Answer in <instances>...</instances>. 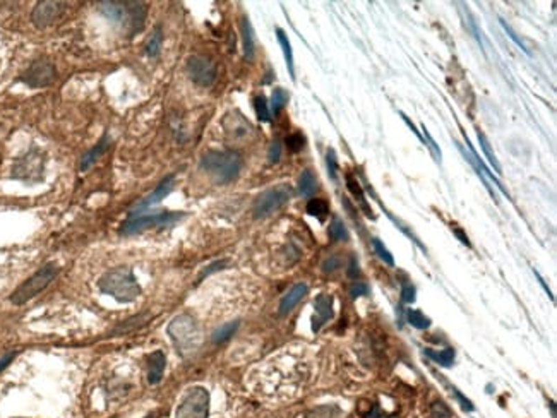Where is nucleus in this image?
Returning <instances> with one entry per match:
<instances>
[{"instance_id": "obj_1", "label": "nucleus", "mask_w": 557, "mask_h": 418, "mask_svg": "<svg viewBox=\"0 0 557 418\" xmlns=\"http://www.w3.org/2000/svg\"><path fill=\"white\" fill-rule=\"evenodd\" d=\"M98 287L103 293H106L120 303L134 302L141 295V287H139L134 273L131 267L126 266L115 267V269L103 274L98 281Z\"/></svg>"}, {"instance_id": "obj_2", "label": "nucleus", "mask_w": 557, "mask_h": 418, "mask_svg": "<svg viewBox=\"0 0 557 418\" xmlns=\"http://www.w3.org/2000/svg\"><path fill=\"white\" fill-rule=\"evenodd\" d=\"M201 168L218 184H228L240 173L242 158L235 151H209L201 158Z\"/></svg>"}, {"instance_id": "obj_3", "label": "nucleus", "mask_w": 557, "mask_h": 418, "mask_svg": "<svg viewBox=\"0 0 557 418\" xmlns=\"http://www.w3.org/2000/svg\"><path fill=\"white\" fill-rule=\"evenodd\" d=\"M169 336L177 346L178 353L182 357H189L196 353V350L201 345V331L194 317L187 314H180L169 324Z\"/></svg>"}, {"instance_id": "obj_4", "label": "nucleus", "mask_w": 557, "mask_h": 418, "mask_svg": "<svg viewBox=\"0 0 557 418\" xmlns=\"http://www.w3.org/2000/svg\"><path fill=\"white\" fill-rule=\"evenodd\" d=\"M100 7H102V12L105 14L108 19H112L113 23H120L124 24V26H127L129 31L132 33V37H134L135 31H139L142 28V21H144L146 17V9L142 3L103 2L100 3Z\"/></svg>"}, {"instance_id": "obj_5", "label": "nucleus", "mask_w": 557, "mask_h": 418, "mask_svg": "<svg viewBox=\"0 0 557 418\" xmlns=\"http://www.w3.org/2000/svg\"><path fill=\"white\" fill-rule=\"evenodd\" d=\"M57 273H59L57 264L53 263L45 264V266L40 267V269L33 274V276L28 278L23 285H19V287L12 292L10 302H12L14 305H23V303L30 302L31 298H35L38 293H41L53 280H55Z\"/></svg>"}, {"instance_id": "obj_6", "label": "nucleus", "mask_w": 557, "mask_h": 418, "mask_svg": "<svg viewBox=\"0 0 557 418\" xmlns=\"http://www.w3.org/2000/svg\"><path fill=\"white\" fill-rule=\"evenodd\" d=\"M209 417V392L206 388L194 386L189 389L178 405L175 418H208Z\"/></svg>"}, {"instance_id": "obj_7", "label": "nucleus", "mask_w": 557, "mask_h": 418, "mask_svg": "<svg viewBox=\"0 0 557 418\" xmlns=\"http://www.w3.org/2000/svg\"><path fill=\"white\" fill-rule=\"evenodd\" d=\"M184 216H185L184 213H169V211H165V213L144 214V216H134L132 220H129L127 223H124V227L120 228V234L138 235L146 230H151V228L170 227V225L180 221Z\"/></svg>"}, {"instance_id": "obj_8", "label": "nucleus", "mask_w": 557, "mask_h": 418, "mask_svg": "<svg viewBox=\"0 0 557 418\" xmlns=\"http://www.w3.org/2000/svg\"><path fill=\"white\" fill-rule=\"evenodd\" d=\"M45 155L38 148H31L26 155L16 160L12 167V177L17 180H23L31 184V182H40L45 173Z\"/></svg>"}, {"instance_id": "obj_9", "label": "nucleus", "mask_w": 557, "mask_h": 418, "mask_svg": "<svg viewBox=\"0 0 557 418\" xmlns=\"http://www.w3.org/2000/svg\"><path fill=\"white\" fill-rule=\"evenodd\" d=\"M292 194H294V191L287 184L276 185V187L264 191L254 202V209H252L254 211V218H266L273 214L274 211L283 208L292 199Z\"/></svg>"}, {"instance_id": "obj_10", "label": "nucleus", "mask_w": 557, "mask_h": 418, "mask_svg": "<svg viewBox=\"0 0 557 418\" xmlns=\"http://www.w3.org/2000/svg\"><path fill=\"white\" fill-rule=\"evenodd\" d=\"M57 77V70L55 66H53L50 60L40 59L35 60L30 67L23 73L21 76V81L24 84L30 86V88H45V86H50L55 81Z\"/></svg>"}, {"instance_id": "obj_11", "label": "nucleus", "mask_w": 557, "mask_h": 418, "mask_svg": "<svg viewBox=\"0 0 557 418\" xmlns=\"http://www.w3.org/2000/svg\"><path fill=\"white\" fill-rule=\"evenodd\" d=\"M187 74L198 86H211L216 81V66L205 55H192L187 60Z\"/></svg>"}, {"instance_id": "obj_12", "label": "nucleus", "mask_w": 557, "mask_h": 418, "mask_svg": "<svg viewBox=\"0 0 557 418\" xmlns=\"http://www.w3.org/2000/svg\"><path fill=\"white\" fill-rule=\"evenodd\" d=\"M64 7L66 6L62 2H50V0L38 2L33 12H31V21L37 28L50 26V24H53L59 19L60 14L64 12Z\"/></svg>"}, {"instance_id": "obj_13", "label": "nucleus", "mask_w": 557, "mask_h": 418, "mask_svg": "<svg viewBox=\"0 0 557 418\" xmlns=\"http://www.w3.org/2000/svg\"><path fill=\"white\" fill-rule=\"evenodd\" d=\"M333 317V296L328 293H321L314 300V317H312V331L317 333L328 321Z\"/></svg>"}, {"instance_id": "obj_14", "label": "nucleus", "mask_w": 557, "mask_h": 418, "mask_svg": "<svg viewBox=\"0 0 557 418\" xmlns=\"http://www.w3.org/2000/svg\"><path fill=\"white\" fill-rule=\"evenodd\" d=\"M146 365H148V382L149 384H158L163 379V372H165L167 367V359L165 353L162 350H156V352L149 353L146 357Z\"/></svg>"}, {"instance_id": "obj_15", "label": "nucleus", "mask_w": 557, "mask_h": 418, "mask_svg": "<svg viewBox=\"0 0 557 418\" xmlns=\"http://www.w3.org/2000/svg\"><path fill=\"white\" fill-rule=\"evenodd\" d=\"M173 185H175V177H173V175H169V177L163 178V180L160 182L158 185H156L155 191H153L151 194H149L148 198H146L144 201H142L141 205L138 206V209H144V208H149V206L158 205L160 201H163V199H165L167 196H169L170 192L173 191Z\"/></svg>"}, {"instance_id": "obj_16", "label": "nucleus", "mask_w": 557, "mask_h": 418, "mask_svg": "<svg viewBox=\"0 0 557 418\" xmlns=\"http://www.w3.org/2000/svg\"><path fill=\"white\" fill-rule=\"evenodd\" d=\"M307 292H309V287H307L305 283H299V285H295V287L292 288L287 295H283V298H281V302H280L281 316H285V314L290 312V310L300 302V300L307 295Z\"/></svg>"}, {"instance_id": "obj_17", "label": "nucleus", "mask_w": 557, "mask_h": 418, "mask_svg": "<svg viewBox=\"0 0 557 418\" xmlns=\"http://www.w3.org/2000/svg\"><path fill=\"white\" fill-rule=\"evenodd\" d=\"M108 146H110V139L106 137V135H103L102 141H100L98 144L95 146V148L89 149V151L86 153V155H83V158H81V162H79V170L81 171L89 170V168H91L96 162H98L100 156H102L103 153H105L106 149H108Z\"/></svg>"}, {"instance_id": "obj_18", "label": "nucleus", "mask_w": 557, "mask_h": 418, "mask_svg": "<svg viewBox=\"0 0 557 418\" xmlns=\"http://www.w3.org/2000/svg\"><path fill=\"white\" fill-rule=\"evenodd\" d=\"M240 30H242V43H244V55L247 60L254 59V31H252L251 23L249 19H242L240 23Z\"/></svg>"}, {"instance_id": "obj_19", "label": "nucleus", "mask_w": 557, "mask_h": 418, "mask_svg": "<svg viewBox=\"0 0 557 418\" xmlns=\"http://www.w3.org/2000/svg\"><path fill=\"white\" fill-rule=\"evenodd\" d=\"M276 37H278V41H280L281 50H283L285 62H287L288 73H290L292 79H295V69H294V52H292L290 40H288V37H287V35H285V31H283V30H280V28H278V30H276Z\"/></svg>"}, {"instance_id": "obj_20", "label": "nucleus", "mask_w": 557, "mask_h": 418, "mask_svg": "<svg viewBox=\"0 0 557 418\" xmlns=\"http://www.w3.org/2000/svg\"><path fill=\"white\" fill-rule=\"evenodd\" d=\"M345 180H346V187H348V191L352 192L353 196H355V198H357V201L360 202V206H362V208L366 209V214H367V216H370V213H372V211H370L369 208H367L366 196H364L362 185L359 184V180H357V178L353 177L352 173H346V175H345Z\"/></svg>"}, {"instance_id": "obj_21", "label": "nucleus", "mask_w": 557, "mask_h": 418, "mask_svg": "<svg viewBox=\"0 0 557 418\" xmlns=\"http://www.w3.org/2000/svg\"><path fill=\"white\" fill-rule=\"evenodd\" d=\"M343 412L340 410V406L337 405H323L317 406V408L310 410L307 413L305 418H341Z\"/></svg>"}, {"instance_id": "obj_22", "label": "nucleus", "mask_w": 557, "mask_h": 418, "mask_svg": "<svg viewBox=\"0 0 557 418\" xmlns=\"http://www.w3.org/2000/svg\"><path fill=\"white\" fill-rule=\"evenodd\" d=\"M426 355L431 360H434L435 363L442 367H451L453 362H455V350L453 348H446L441 350V352H434V350H427Z\"/></svg>"}, {"instance_id": "obj_23", "label": "nucleus", "mask_w": 557, "mask_h": 418, "mask_svg": "<svg viewBox=\"0 0 557 418\" xmlns=\"http://www.w3.org/2000/svg\"><path fill=\"white\" fill-rule=\"evenodd\" d=\"M316 191V177L312 175V171L305 170L302 171L299 178V192L303 196V198H310Z\"/></svg>"}, {"instance_id": "obj_24", "label": "nucleus", "mask_w": 557, "mask_h": 418, "mask_svg": "<svg viewBox=\"0 0 557 418\" xmlns=\"http://www.w3.org/2000/svg\"><path fill=\"white\" fill-rule=\"evenodd\" d=\"M307 213L323 221L328 216V213H330V205L324 199H310L307 202Z\"/></svg>"}, {"instance_id": "obj_25", "label": "nucleus", "mask_w": 557, "mask_h": 418, "mask_svg": "<svg viewBox=\"0 0 557 418\" xmlns=\"http://www.w3.org/2000/svg\"><path fill=\"white\" fill-rule=\"evenodd\" d=\"M477 139H478V144H480L482 151H484L485 158H487V160H489V163H491V167L494 168V170H495V173H501V165H499L498 158H495V155H494V153H492L491 144H489L487 137H485V135L482 134L480 131H478V132H477Z\"/></svg>"}, {"instance_id": "obj_26", "label": "nucleus", "mask_w": 557, "mask_h": 418, "mask_svg": "<svg viewBox=\"0 0 557 418\" xmlns=\"http://www.w3.org/2000/svg\"><path fill=\"white\" fill-rule=\"evenodd\" d=\"M406 319H408V323L412 324L413 327H417V330H427V327L431 326V319H428L426 314L420 312V310L408 309L406 310Z\"/></svg>"}, {"instance_id": "obj_27", "label": "nucleus", "mask_w": 557, "mask_h": 418, "mask_svg": "<svg viewBox=\"0 0 557 418\" xmlns=\"http://www.w3.org/2000/svg\"><path fill=\"white\" fill-rule=\"evenodd\" d=\"M288 98H290V96H288V93L285 91V89L281 88L274 89L273 95H271V113H273V115H278V113L281 112V108L287 105Z\"/></svg>"}, {"instance_id": "obj_28", "label": "nucleus", "mask_w": 557, "mask_h": 418, "mask_svg": "<svg viewBox=\"0 0 557 418\" xmlns=\"http://www.w3.org/2000/svg\"><path fill=\"white\" fill-rule=\"evenodd\" d=\"M162 41H163L162 30H160V28H155V30H153V33L149 35L148 41H146V53H148L149 57L158 55L160 48H162Z\"/></svg>"}, {"instance_id": "obj_29", "label": "nucleus", "mask_w": 557, "mask_h": 418, "mask_svg": "<svg viewBox=\"0 0 557 418\" xmlns=\"http://www.w3.org/2000/svg\"><path fill=\"white\" fill-rule=\"evenodd\" d=\"M328 234H330L331 240H334V242L348 240V231H346V228H345V225H343V221L338 220V218H334V220L331 221Z\"/></svg>"}, {"instance_id": "obj_30", "label": "nucleus", "mask_w": 557, "mask_h": 418, "mask_svg": "<svg viewBox=\"0 0 557 418\" xmlns=\"http://www.w3.org/2000/svg\"><path fill=\"white\" fill-rule=\"evenodd\" d=\"M238 330V321H234V323H228V324H223L221 327H218L216 331L213 333V341L214 343H223L227 341V339H230L232 336H234L235 331Z\"/></svg>"}, {"instance_id": "obj_31", "label": "nucleus", "mask_w": 557, "mask_h": 418, "mask_svg": "<svg viewBox=\"0 0 557 418\" xmlns=\"http://www.w3.org/2000/svg\"><path fill=\"white\" fill-rule=\"evenodd\" d=\"M254 110H256L257 119H259L261 122H270L271 112H270V106H267L266 98H264L263 95L256 96L254 98Z\"/></svg>"}, {"instance_id": "obj_32", "label": "nucleus", "mask_w": 557, "mask_h": 418, "mask_svg": "<svg viewBox=\"0 0 557 418\" xmlns=\"http://www.w3.org/2000/svg\"><path fill=\"white\" fill-rule=\"evenodd\" d=\"M372 245H374V251H376L377 256H379V259L383 260L384 264H388V266H395V259H393V256L389 254L388 249L384 247V244L379 240V238H372Z\"/></svg>"}, {"instance_id": "obj_33", "label": "nucleus", "mask_w": 557, "mask_h": 418, "mask_svg": "<svg viewBox=\"0 0 557 418\" xmlns=\"http://www.w3.org/2000/svg\"><path fill=\"white\" fill-rule=\"evenodd\" d=\"M422 131H424L422 141L426 142V144L428 146V149H431V153H432V156H434V160H435V162H437V163H441V158H442V153H441V149H439V146L435 144V141H434V139H432L431 132L427 131L426 126L422 127Z\"/></svg>"}, {"instance_id": "obj_34", "label": "nucleus", "mask_w": 557, "mask_h": 418, "mask_svg": "<svg viewBox=\"0 0 557 418\" xmlns=\"http://www.w3.org/2000/svg\"><path fill=\"white\" fill-rule=\"evenodd\" d=\"M431 417L432 418H453V413H451V410L444 405V403L437 401L432 405Z\"/></svg>"}, {"instance_id": "obj_35", "label": "nucleus", "mask_w": 557, "mask_h": 418, "mask_svg": "<svg viewBox=\"0 0 557 418\" xmlns=\"http://www.w3.org/2000/svg\"><path fill=\"white\" fill-rule=\"evenodd\" d=\"M326 165H328V173H330L331 180H337L338 162H337V155H334L333 149H328V153H326Z\"/></svg>"}, {"instance_id": "obj_36", "label": "nucleus", "mask_w": 557, "mask_h": 418, "mask_svg": "<svg viewBox=\"0 0 557 418\" xmlns=\"http://www.w3.org/2000/svg\"><path fill=\"white\" fill-rule=\"evenodd\" d=\"M287 146L292 153H299L303 148V135L302 134H292L287 137Z\"/></svg>"}, {"instance_id": "obj_37", "label": "nucleus", "mask_w": 557, "mask_h": 418, "mask_svg": "<svg viewBox=\"0 0 557 418\" xmlns=\"http://www.w3.org/2000/svg\"><path fill=\"white\" fill-rule=\"evenodd\" d=\"M415 287L413 285H403L402 288V300L405 303H413L415 302Z\"/></svg>"}, {"instance_id": "obj_38", "label": "nucleus", "mask_w": 557, "mask_h": 418, "mask_svg": "<svg viewBox=\"0 0 557 418\" xmlns=\"http://www.w3.org/2000/svg\"><path fill=\"white\" fill-rule=\"evenodd\" d=\"M364 295H369V285L366 283H357L353 285L352 288H350V296L352 298H359V296H364Z\"/></svg>"}, {"instance_id": "obj_39", "label": "nucleus", "mask_w": 557, "mask_h": 418, "mask_svg": "<svg viewBox=\"0 0 557 418\" xmlns=\"http://www.w3.org/2000/svg\"><path fill=\"white\" fill-rule=\"evenodd\" d=\"M340 259L337 256H331L330 259H326L323 263V271L324 273H333V271H337L340 267Z\"/></svg>"}, {"instance_id": "obj_40", "label": "nucleus", "mask_w": 557, "mask_h": 418, "mask_svg": "<svg viewBox=\"0 0 557 418\" xmlns=\"http://www.w3.org/2000/svg\"><path fill=\"white\" fill-rule=\"evenodd\" d=\"M281 156V144L278 141H274L273 144L270 146V153H267V158H270V163H276Z\"/></svg>"}, {"instance_id": "obj_41", "label": "nucleus", "mask_w": 557, "mask_h": 418, "mask_svg": "<svg viewBox=\"0 0 557 418\" xmlns=\"http://www.w3.org/2000/svg\"><path fill=\"white\" fill-rule=\"evenodd\" d=\"M501 26H502V30H504V31H506V33H508V35H509V38H511V40H513L514 43H516V45H518V46H520V48H521V50H523V52H525V53H530V52H528V50H527V48H525L523 41H521V40H520V38H518V37H516V33H514V31L511 30V28H509V26H508V24H506V23H504V21H502V19H501Z\"/></svg>"}, {"instance_id": "obj_42", "label": "nucleus", "mask_w": 557, "mask_h": 418, "mask_svg": "<svg viewBox=\"0 0 557 418\" xmlns=\"http://www.w3.org/2000/svg\"><path fill=\"white\" fill-rule=\"evenodd\" d=\"M223 266H227V260H216V263L211 264V266H208V267H206L205 271H202L201 278H202V276H208V274H209V273H213V271L223 269Z\"/></svg>"}, {"instance_id": "obj_43", "label": "nucleus", "mask_w": 557, "mask_h": 418, "mask_svg": "<svg viewBox=\"0 0 557 418\" xmlns=\"http://www.w3.org/2000/svg\"><path fill=\"white\" fill-rule=\"evenodd\" d=\"M348 276L350 278H357L360 276V269H359V263H357L355 257L350 259V267H348Z\"/></svg>"}, {"instance_id": "obj_44", "label": "nucleus", "mask_w": 557, "mask_h": 418, "mask_svg": "<svg viewBox=\"0 0 557 418\" xmlns=\"http://www.w3.org/2000/svg\"><path fill=\"white\" fill-rule=\"evenodd\" d=\"M14 357H16V352L9 353V355H6V357H3V359H0V372H2V370L6 369V367L9 365L10 362H12V360H14Z\"/></svg>"}, {"instance_id": "obj_45", "label": "nucleus", "mask_w": 557, "mask_h": 418, "mask_svg": "<svg viewBox=\"0 0 557 418\" xmlns=\"http://www.w3.org/2000/svg\"><path fill=\"white\" fill-rule=\"evenodd\" d=\"M453 391H455V395L458 396V399H460V401H462L463 408H465V410H469V412H471V410H473V406H471V403L469 401V399H465V398H463V396H462V392H460L458 389H453Z\"/></svg>"}, {"instance_id": "obj_46", "label": "nucleus", "mask_w": 557, "mask_h": 418, "mask_svg": "<svg viewBox=\"0 0 557 418\" xmlns=\"http://www.w3.org/2000/svg\"><path fill=\"white\" fill-rule=\"evenodd\" d=\"M402 117H403V120H405V124H406V126H408V127H410V131H412V132H413V134H415V135H417V137H419V139H422V135H420V132H419V131H417L415 124H413V122H410V119H408V117H406V115H405V113H402Z\"/></svg>"}, {"instance_id": "obj_47", "label": "nucleus", "mask_w": 557, "mask_h": 418, "mask_svg": "<svg viewBox=\"0 0 557 418\" xmlns=\"http://www.w3.org/2000/svg\"><path fill=\"white\" fill-rule=\"evenodd\" d=\"M453 231H455V235H456V237L460 238V242H462V244L469 245V247H470L469 237H466V235H463V231H462V230H458V228H453Z\"/></svg>"}, {"instance_id": "obj_48", "label": "nucleus", "mask_w": 557, "mask_h": 418, "mask_svg": "<svg viewBox=\"0 0 557 418\" xmlns=\"http://www.w3.org/2000/svg\"><path fill=\"white\" fill-rule=\"evenodd\" d=\"M366 418H381V410H379V406L374 405L372 410H370V412L366 415Z\"/></svg>"}, {"instance_id": "obj_49", "label": "nucleus", "mask_w": 557, "mask_h": 418, "mask_svg": "<svg viewBox=\"0 0 557 418\" xmlns=\"http://www.w3.org/2000/svg\"><path fill=\"white\" fill-rule=\"evenodd\" d=\"M144 418H155V415H148V417H144Z\"/></svg>"}, {"instance_id": "obj_50", "label": "nucleus", "mask_w": 557, "mask_h": 418, "mask_svg": "<svg viewBox=\"0 0 557 418\" xmlns=\"http://www.w3.org/2000/svg\"><path fill=\"white\" fill-rule=\"evenodd\" d=\"M388 418H395V417H388Z\"/></svg>"}]
</instances>
